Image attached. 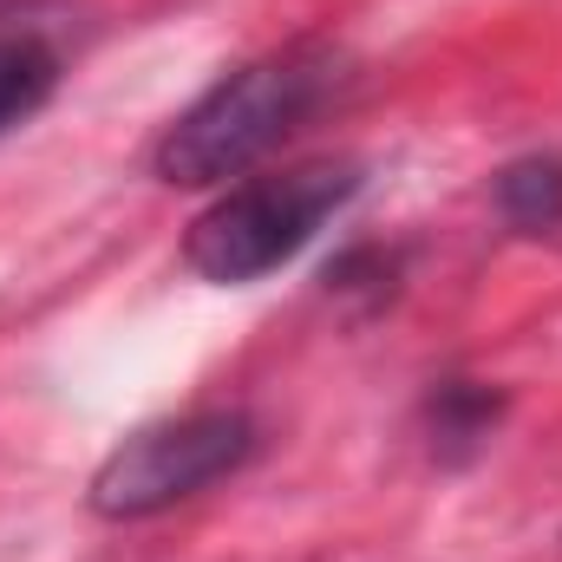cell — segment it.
<instances>
[{
  "mask_svg": "<svg viewBox=\"0 0 562 562\" xmlns=\"http://www.w3.org/2000/svg\"><path fill=\"white\" fill-rule=\"evenodd\" d=\"M347 79H353V66H347V53L334 40H288L276 53L223 72L203 99H190L164 125V138L150 144L157 183L216 190V183L243 177L281 138H294L321 105H334V92Z\"/></svg>",
  "mask_w": 562,
  "mask_h": 562,
  "instance_id": "1",
  "label": "cell"
},
{
  "mask_svg": "<svg viewBox=\"0 0 562 562\" xmlns=\"http://www.w3.org/2000/svg\"><path fill=\"white\" fill-rule=\"evenodd\" d=\"M367 190V170L353 157H314L276 177L229 183L183 236V269L216 288H249V281L288 269L353 196Z\"/></svg>",
  "mask_w": 562,
  "mask_h": 562,
  "instance_id": "2",
  "label": "cell"
},
{
  "mask_svg": "<svg viewBox=\"0 0 562 562\" xmlns=\"http://www.w3.org/2000/svg\"><path fill=\"white\" fill-rule=\"evenodd\" d=\"M491 203L504 216V229L517 236H557L562 229V157L557 150H530L510 157L491 183Z\"/></svg>",
  "mask_w": 562,
  "mask_h": 562,
  "instance_id": "5",
  "label": "cell"
},
{
  "mask_svg": "<svg viewBox=\"0 0 562 562\" xmlns=\"http://www.w3.org/2000/svg\"><path fill=\"white\" fill-rule=\"evenodd\" d=\"M256 451H262V425L243 406H196V413L138 425L132 438H119L105 464L92 471L86 504L105 524H144L236 477Z\"/></svg>",
  "mask_w": 562,
  "mask_h": 562,
  "instance_id": "3",
  "label": "cell"
},
{
  "mask_svg": "<svg viewBox=\"0 0 562 562\" xmlns=\"http://www.w3.org/2000/svg\"><path fill=\"white\" fill-rule=\"evenodd\" d=\"M510 413V400H504V386H491V380H431L419 400V438L425 451L438 458V464H471L491 438H497V425Z\"/></svg>",
  "mask_w": 562,
  "mask_h": 562,
  "instance_id": "4",
  "label": "cell"
},
{
  "mask_svg": "<svg viewBox=\"0 0 562 562\" xmlns=\"http://www.w3.org/2000/svg\"><path fill=\"white\" fill-rule=\"evenodd\" d=\"M59 92V53L40 33H0V138L20 132Z\"/></svg>",
  "mask_w": 562,
  "mask_h": 562,
  "instance_id": "6",
  "label": "cell"
},
{
  "mask_svg": "<svg viewBox=\"0 0 562 562\" xmlns=\"http://www.w3.org/2000/svg\"><path fill=\"white\" fill-rule=\"evenodd\" d=\"M400 249H386V243H360V249H347L334 269H327V294H340V301H360V307H386L393 294H400Z\"/></svg>",
  "mask_w": 562,
  "mask_h": 562,
  "instance_id": "7",
  "label": "cell"
}]
</instances>
